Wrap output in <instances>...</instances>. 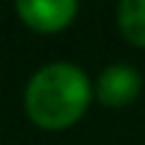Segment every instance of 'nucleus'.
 <instances>
[{
    "instance_id": "7ed1b4c3",
    "label": "nucleus",
    "mask_w": 145,
    "mask_h": 145,
    "mask_svg": "<svg viewBox=\"0 0 145 145\" xmlns=\"http://www.w3.org/2000/svg\"><path fill=\"white\" fill-rule=\"evenodd\" d=\"M140 75H137L135 67L129 65H110L108 70H102L97 81V97L102 99L105 105H126L140 94Z\"/></svg>"
},
{
    "instance_id": "f03ea898",
    "label": "nucleus",
    "mask_w": 145,
    "mask_h": 145,
    "mask_svg": "<svg viewBox=\"0 0 145 145\" xmlns=\"http://www.w3.org/2000/svg\"><path fill=\"white\" fill-rule=\"evenodd\" d=\"M16 11L32 30L57 32L72 22L78 0H16Z\"/></svg>"
},
{
    "instance_id": "f257e3e1",
    "label": "nucleus",
    "mask_w": 145,
    "mask_h": 145,
    "mask_svg": "<svg viewBox=\"0 0 145 145\" xmlns=\"http://www.w3.org/2000/svg\"><path fill=\"white\" fill-rule=\"evenodd\" d=\"M89 97V78L67 62H54L38 70L27 83L24 108L38 126L65 129L83 116Z\"/></svg>"
},
{
    "instance_id": "20e7f679",
    "label": "nucleus",
    "mask_w": 145,
    "mask_h": 145,
    "mask_svg": "<svg viewBox=\"0 0 145 145\" xmlns=\"http://www.w3.org/2000/svg\"><path fill=\"white\" fill-rule=\"evenodd\" d=\"M118 27L132 43L145 46V0H121Z\"/></svg>"
}]
</instances>
